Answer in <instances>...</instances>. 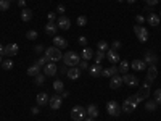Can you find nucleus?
<instances>
[{
  "label": "nucleus",
  "mask_w": 161,
  "mask_h": 121,
  "mask_svg": "<svg viewBox=\"0 0 161 121\" xmlns=\"http://www.w3.org/2000/svg\"><path fill=\"white\" fill-rule=\"evenodd\" d=\"M137 105H139V100H137V97L134 95V97L126 98L124 103H123V106H121V110H123L124 113H132V111H135Z\"/></svg>",
  "instance_id": "f257e3e1"
},
{
  "label": "nucleus",
  "mask_w": 161,
  "mask_h": 121,
  "mask_svg": "<svg viewBox=\"0 0 161 121\" xmlns=\"http://www.w3.org/2000/svg\"><path fill=\"white\" fill-rule=\"evenodd\" d=\"M71 118H73V121H84L87 118V110L81 105H76L71 110Z\"/></svg>",
  "instance_id": "f03ea898"
},
{
  "label": "nucleus",
  "mask_w": 161,
  "mask_h": 121,
  "mask_svg": "<svg viewBox=\"0 0 161 121\" xmlns=\"http://www.w3.org/2000/svg\"><path fill=\"white\" fill-rule=\"evenodd\" d=\"M63 60H65V65H68V66L73 68V66H76V65L81 61V56L76 53V52H71V50H69V52H66L65 55H63Z\"/></svg>",
  "instance_id": "7ed1b4c3"
},
{
  "label": "nucleus",
  "mask_w": 161,
  "mask_h": 121,
  "mask_svg": "<svg viewBox=\"0 0 161 121\" xmlns=\"http://www.w3.org/2000/svg\"><path fill=\"white\" fill-rule=\"evenodd\" d=\"M45 56H47V58L48 60H50V61H58V60H61L63 58V53H61V50H60V48H57V47H50V48H45Z\"/></svg>",
  "instance_id": "20e7f679"
},
{
  "label": "nucleus",
  "mask_w": 161,
  "mask_h": 121,
  "mask_svg": "<svg viewBox=\"0 0 161 121\" xmlns=\"http://www.w3.org/2000/svg\"><path fill=\"white\" fill-rule=\"evenodd\" d=\"M107 111H108V115H111V116H119L123 110H121V106H119V103H118V102L110 100L107 103Z\"/></svg>",
  "instance_id": "39448f33"
},
{
  "label": "nucleus",
  "mask_w": 161,
  "mask_h": 121,
  "mask_svg": "<svg viewBox=\"0 0 161 121\" xmlns=\"http://www.w3.org/2000/svg\"><path fill=\"white\" fill-rule=\"evenodd\" d=\"M134 32L137 34V39L140 42H147V40H148V31H147L142 24L134 26Z\"/></svg>",
  "instance_id": "423d86ee"
},
{
  "label": "nucleus",
  "mask_w": 161,
  "mask_h": 121,
  "mask_svg": "<svg viewBox=\"0 0 161 121\" xmlns=\"http://www.w3.org/2000/svg\"><path fill=\"white\" fill-rule=\"evenodd\" d=\"M148 95H150V86H148V84H143V87H142V89L135 94V97H137L139 103L143 102V100H147V98H148Z\"/></svg>",
  "instance_id": "0eeeda50"
},
{
  "label": "nucleus",
  "mask_w": 161,
  "mask_h": 121,
  "mask_svg": "<svg viewBox=\"0 0 161 121\" xmlns=\"http://www.w3.org/2000/svg\"><path fill=\"white\" fill-rule=\"evenodd\" d=\"M61 102H63L61 95H53V97H50V100H48V105H50L52 110H60Z\"/></svg>",
  "instance_id": "6e6552de"
},
{
  "label": "nucleus",
  "mask_w": 161,
  "mask_h": 121,
  "mask_svg": "<svg viewBox=\"0 0 161 121\" xmlns=\"http://www.w3.org/2000/svg\"><path fill=\"white\" fill-rule=\"evenodd\" d=\"M123 82H124V84H127L129 87H135L137 84H139V79H137L135 76H132V74H127V73H126V74H123Z\"/></svg>",
  "instance_id": "1a4fd4ad"
},
{
  "label": "nucleus",
  "mask_w": 161,
  "mask_h": 121,
  "mask_svg": "<svg viewBox=\"0 0 161 121\" xmlns=\"http://www.w3.org/2000/svg\"><path fill=\"white\" fill-rule=\"evenodd\" d=\"M123 86V77L119 76V73H118V74H115V76H111V81H110V87L111 89H119Z\"/></svg>",
  "instance_id": "9d476101"
},
{
  "label": "nucleus",
  "mask_w": 161,
  "mask_h": 121,
  "mask_svg": "<svg viewBox=\"0 0 161 121\" xmlns=\"http://www.w3.org/2000/svg\"><path fill=\"white\" fill-rule=\"evenodd\" d=\"M57 24H58L60 29L68 31L69 27H71V21H69V18H66V16H60V18L57 19Z\"/></svg>",
  "instance_id": "9b49d317"
},
{
  "label": "nucleus",
  "mask_w": 161,
  "mask_h": 121,
  "mask_svg": "<svg viewBox=\"0 0 161 121\" xmlns=\"http://www.w3.org/2000/svg\"><path fill=\"white\" fill-rule=\"evenodd\" d=\"M57 71H58V68H57V65H55V63L52 61V63H47V65L44 66V74L45 76H55L57 74Z\"/></svg>",
  "instance_id": "f8f14e48"
},
{
  "label": "nucleus",
  "mask_w": 161,
  "mask_h": 121,
  "mask_svg": "<svg viewBox=\"0 0 161 121\" xmlns=\"http://www.w3.org/2000/svg\"><path fill=\"white\" fill-rule=\"evenodd\" d=\"M58 29H60V27H58V24L55 23V21H48V23L45 24V32L48 35H57V31Z\"/></svg>",
  "instance_id": "ddd939ff"
},
{
  "label": "nucleus",
  "mask_w": 161,
  "mask_h": 121,
  "mask_svg": "<svg viewBox=\"0 0 161 121\" xmlns=\"http://www.w3.org/2000/svg\"><path fill=\"white\" fill-rule=\"evenodd\" d=\"M53 45L57 48H66L68 47V40L61 35H53Z\"/></svg>",
  "instance_id": "4468645a"
},
{
  "label": "nucleus",
  "mask_w": 161,
  "mask_h": 121,
  "mask_svg": "<svg viewBox=\"0 0 161 121\" xmlns=\"http://www.w3.org/2000/svg\"><path fill=\"white\" fill-rule=\"evenodd\" d=\"M66 76H68V79L76 81V79H78V77L81 76V68H76V66L69 68V69H68V73H66Z\"/></svg>",
  "instance_id": "2eb2a0df"
},
{
  "label": "nucleus",
  "mask_w": 161,
  "mask_h": 121,
  "mask_svg": "<svg viewBox=\"0 0 161 121\" xmlns=\"http://www.w3.org/2000/svg\"><path fill=\"white\" fill-rule=\"evenodd\" d=\"M18 45L16 44H8L5 47V50H3V55H6V56H13V55H16L18 53Z\"/></svg>",
  "instance_id": "dca6fc26"
},
{
  "label": "nucleus",
  "mask_w": 161,
  "mask_h": 121,
  "mask_svg": "<svg viewBox=\"0 0 161 121\" xmlns=\"http://www.w3.org/2000/svg\"><path fill=\"white\" fill-rule=\"evenodd\" d=\"M107 58H108V61H111V63L121 61V60H119V55H118V52L115 50V48H110V50H107Z\"/></svg>",
  "instance_id": "f3484780"
},
{
  "label": "nucleus",
  "mask_w": 161,
  "mask_h": 121,
  "mask_svg": "<svg viewBox=\"0 0 161 121\" xmlns=\"http://www.w3.org/2000/svg\"><path fill=\"white\" fill-rule=\"evenodd\" d=\"M156 74H158L156 66H155V65H150L148 71H147V81H148V82H153V81H155V77H156Z\"/></svg>",
  "instance_id": "a211bd4d"
},
{
  "label": "nucleus",
  "mask_w": 161,
  "mask_h": 121,
  "mask_svg": "<svg viewBox=\"0 0 161 121\" xmlns=\"http://www.w3.org/2000/svg\"><path fill=\"white\" fill-rule=\"evenodd\" d=\"M89 71H90V74H92L94 77H99V76H102V71H103V68L99 65V63H95V65L89 66Z\"/></svg>",
  "instance_id": "6ab92c4d"
},
{
  "label": "nucleus",
  "mask_w": 161,
  "mask_h": 121,
  "mask_svg": "<svg viewBox=\"0 0 161 121\" xmlns=\"http://www.w3.org/2000/svg\"><path fill=\"white\" fill-rule=\"evenodd\" d=\"M48 100H50V97H48L45 92H40V94L37 95V106H44V105H47Z\"/></svg>",
  "instance_id": "aec40b11"
},
{
  "label": "nucleus",
  "mask_w": 161,
  "mask_h": 121,
  "mask_svg": "<svg viewBox=\"0 0 161 121\" xmlns=\"http://www.w3.org/2000/svg\"><path fill=\"white\" fill-rule=\"evenodd\" d=\"M118 73H119V71H118V66H110V68H107V69L102 71V76L111 77V76H115V74H118Z\"/></svg>",
  "instance_id": "412c9836"
},
{
  "label": "nucleus",
  "mask_w": 161,
  "mask_h": 121,
  "mask_svg": "<svg viewBox=\"0 0 161 121\" xmlns=\"http://www.w3.org/2000/svg\"><path fill=\"white\" fill-rule=\"evenodd\" d=\"M147 23L150 26H158L159 24V16L155 13H148V18H147Z\"/></svg>",
  "instance_id": "4be33fe9"
},
{
  "label": "nucleus",
  "mask_w": 161,
  "mask_h": 121,
  "mask_svg": "<svg viewBox=\"0 0 161 121\" xmlns=\"http://www.w3.org/2000/svg\"><path fill=\"white\" fill-rule=\"evenodd\" d=\"M31 18H32V11L29 8H23V10H21V19H23L24 23H29Z\"/></svg>",
  "instance_id": "5701e85b"
},
{
  "label": "nucleus",
  "mask_w": 161,
  "mask_h": 121,
  "mask_svg": "<svg viewBox=\"0 0 161 121\" xmlns=\"http://www.w3.org/2000/svg\"><path fill=\"white\" fill-rule=\"evenodd\" d=\"M147 65H155V63L158 61V56L156 55H153V53H150V52H147L145 53V60H143Z\"/></svg>",
  "instance_id": "b1692460"
},
{
  "label": "nucleus",
  "mask_w": 161,
  "mask_h": 121,
  "mask_svg": "<svg viewBox=\"0 0 161 121\" xmlns=\"http://www.w3.org/2000/svg\"><path fill=\"white\" fill-rule=\"evenodd\" d=\"M86 110H87V115H89V116H92V118H97V116H99V108H97V105L90 103Z\"/></svg>",
  "instance_id": "393cba45"
},
{
  "label": "nucleus",
  "mask_w": 161,
  "mask_h": 121,
  "mask_svg": "<svg viewBox=\"0 0 161 121\" xmlns=\"http://www.w3.org/2000/svg\"><path fill=\"white\" fill-rule=\"evenodd\" d=\"M145 65L147 63L143 60H134L132 61V69H135V71H143L145 69Z\"/></svg>",
  "instance_id": "a878e982"
},
{
  "label": "nucleus",
  "mask_w": 161,
  "mask_h": 121,
  "mask_svg": "<svg viewBox=\"0 0 161 121\" xmlns=\"http://www.w3.org/2000/svg\"><path fill=\"white\" fill-rule=\"evenodd\" d=\"M81 56H82V58L84 60H86V61H89V60H92L94 58V52H92V48H84V50L81 52Z\"/></svg>",
  "instance_id": "bb28decb"
},
{
  "label": "nucleus",
  "mask_w": 161,
  "mask_h": 121,
  "mask_svg": "<svg viewBox=\"0 0 161 121\" xmlns=\"http://www.w3.org/2000/svg\"><path fill=\"white\" fill-rule=\"evenodd\" d=\"M39 73H40V68L36 65V63H34V65H31L29 68H27V74H29V76H34V77H36Z\"/></svg>",
  "instance_id": "cd10ccee"
},
{
  "label": "nucleus",
  "mask_w": 161,
  "mask_h": 121,
  "mask_svg": "<svg viewBox=\"0 0 161 121\" xmlns=\"http://www.w3.org/2000/svg\"><path fill=\"white\" fill-rule=\"evenodd\" d=\"M118 71H119L121 74H126L129 71V61H126V60H123V61H119V68H118Z\"/></svg>",
  "instance_id": "c85d7f7f"
},
{
  "label": "nucleus",
  "mask_w": 161,
  "mask_h": 121,
  "mask_svg": "<svg viewBox=\"0 0 161 121\" xmlns=\"http://www.w3.org/2000/svg\"><path fill=\"white\" fill-rule=\"evenodd\" d=\"M53 90H55V92H63V90H65V86H63V81H60V79H55V82H53Z\"/></svg>",
  "instance_id": "c756f323"
},
{
  "label": "nucleus",
  "mask_w": 161,
  "mask_h": 121,
  "mask_svg": "<svg viewBox=\"0 0 161 121\" xmlns=\"http://www.w3.org/2000/svg\"><path fill=\"white\" fill-rule=\"evenodd\" d=\"M105 58H107V53L105 52H102V50H97V53H95V61L100 65V61H103Z\"/></svg>",
  "instance_id": "7c9ffc66"
},
{
  "label": "nucleus",
  "mask_w": 161,
  "mask_h": 121,
  "mask_svg": "<svg viewBox=\"0 0 161 121\" xmlns=\"http://www.w3.org/2000/svg\"><path fill=\"white\" fill-rule=\"evenodd\" d=\"M156 102L155 100H148V102H145V108L148 110V111H155L156 110Z\"/></svg>",
  "instance_id": "2f4dec72"
},
{
  "label": "nucleus",
  "mask_w": 161,
  "mask_h": 121,
  "mask_svg": "<svg viewBox=\"0 0 161 121\" xmlns=\"http://www.w3.org/2000/svg\"><path fill=\"white\" fill-rule=\"evenodd\" d=\"M108 42L107 40H100L99 44H97V50H102V52H107V48H108Z\"/></svg>",
  "instance_id": "473e14b6"
},
{
  "label": "nucleus",
  "mask_w": 161,
  "mask_h": 121,
  "mask_svg": "<svg viewBox=\"0 0 161 121\" xmlns=\"http://www.w3.org/2000/svg\"><path fill=\"white\" fill-rule=\"evenodd\" d=\"M2 66H3V69L10 71V69L13 68V61H11L10 58H6V60H3V61H2Z\"/></svg>",
  "instance_id": "72a5a7b5"
},
{
  "label": "nucleus",
  "mask_w": 161,
  "mask_h": 121,
  "mask_svg": "<svg viewBox=\"0 0 161 121\" xmlns=\"http://www.w3.org/2000/svg\"><path fill=\"white\" fill-rule=\"evenodd\" d=\"M10 10V2L8 0H0V11H6Z\"/></svg>",
  "instance_id": "f704fd0d"
},
{
  "label": "nucleus",
  "mask_w": 161,
  "mask_h": 121,
  "mask_svg": "<svg viewBox=\"0 0 161 121\" xmlns=\"http://www.w3.org/2000/svg\"><path fill=\"white\" fill-rule=\"evenodd\" d=\"M44 82H45V74L39 73V74L36 76V84H37V86H40V84H44Z\"/></svg>",
  "instance_id": "c9c22d12"
},
{
  "label": "nucleus",
  "mask_w": 161,
  "mask_h": 121,
  "mask_svg": "<svg viewBox=\"0 0 161 121\" xmlns=\"http://www.w3.org/2000/svg\"><path fill=\"white\" fill-rule=\"evenodd\" d=\"M47 61H50V60H48L47 56H42V58H39V60L36 61V65L40 68V66H45V65H47Z\"/></svg>",
  "instance_id": "e433bc0d"
},
{
  "label": "nucleus",
  "mask_w": 161,
  "mask_h": 121,
  "mask_svg": "<svg viewBox=\"0 0 161 121\" xmlns=\"http://www.w3.org/2000/svg\"><path fill=\"white\" fill-rule=\"evenodd\" d=\"M26 37L29 39V40H34V39H37V31H27V34H26Z\"/></svg>",
  "instance_id": "4c0bfd02"
},
{
  "label": "nucleus",
  "mask_w": 161,
  "mask_h": 121,
  "mask_svg": "<svg viewBox=\"0 0 161 121\" xmlns=\"http://www.w3.org/2000/svg\"><path fill=\"white\" fill-rule=\"evenodd\" d=\"M87 24V18L86 16H79L78 18V26H86Z\"/></svg>",
  "instance_id": "58836bf2"
},
{
  "label": "nucleus",
  "mask_w": 161,
  "mask_h": 121,
  "mask_svg": "<svg viewBox=\"0 0 161 121\" xmlns=\"http://www.w3.org/2000/svg\"><path fill=\"white\" fill-rule=\"evenodd\" d=\"M44 50H45L44 45H36V47H34V52H36V53H42Z\"/></svg>",
  "instance_id": "ea45409f"
},
{
  "label": "nucleus",
  "mask_w": 161,
  "mask_h": 121,
  "mask_svg": "<svg viewBox=\"0 0 161 121\" xmlns=\"http://www.w3.org/2000/svg\"><path fill=\"white\" fill-rule=\"evenodd\" d=\"M79 44L86 47V45H87V37H84V35H81V37H79Z\"/></svg>",
  "instance_id": "a19ab883"
},
{
  "label": "nucleus",
  "mask_w": 161,
  "mask_h": 121,
  "mask_svg": "<svg viewBox=\"0 0 161 121\" xmlns=\"http://www.w3.org/2000/svg\"><path fill=\"white\" fill-rule=\"evenodd\" d=\"M57 11L60 13V15H63V13H65V11H66V8H65V5H58V6H57Z\"/></svg>",
  "instance_id": "79ce46f5"
},
{
  "label": "nucleus",
  "mask_w": 161,
  "mask_h": 121,
  "mask_svg": "<svg viewBox=\"0 0 161 121\" xmlns=\"http://www.w3.org/2000/svg\"><path fill=\"white\" fill-rule=\"evenodd\" d=\"M145 3L148 5V6H153V5L158 3V0H145Z\"/></svg>",
  "instance_id": "37998d69"
},
{
  "label": "nucleus",
  "mask_w": 161,
  "mask_h": 121,
  "mask_svg": "<svg viewBox=\"0 0 161 121\" xmlns=\"http://www.w3.org/2000/svg\"><path fill=\"white\" fill-rule=\"evenodd\" d=\"M81 63V69H87L89 68V63L86 61V60H84V61H79Z\"/></svg>",
  "instance_id": "c03bdc74"
},
{
  "label": "nucleus",
  "mask_w": 161,
  "mask_h": 121,
  "mask_svg": "<svg viewBox=\"0 0 161 121\" xmlns=\"http://www.w3.org/2000/svg\"><path fill=\"white\" fill-rule=\"evenodd\" d=\"M158 98H161V87L155 90V100H158Z\"/></svg>",
  "instance_id": "a18cd8bd"
},
{
  "label": "nucleus",
  "mask_w": 161,
  "mask_h": 121,
  "mask_svg": "<svg viewBox=\"0 0 161 121\" xmlns=\"http://www.w3.org/2000/svg\"><path fill=\"white\" fill-rule=\"evenodd\" d=\"M113 48H115V50H116V48H121V42L119 40H115L113 42Z\"/></svg>",
  "instance_id": "49530a36"
},
{
  "label": "nucleus",
  "mask_w": 161,
  "mask_h": 121,
  "mask_svg": "<svg viewBox=\"0 0 161 121\" xmlns=\"http://www.w3.org/2000/svg\"><path fill=\"white\" fill-rule=\"evenodd\" d=\"M31 113H32V115H39V106H32Z\"/></svg>",
  "instance_id": "de8ad7c7"
},
{
  "label": "nucleus",
  "mask_w": 161,
  "mask_h": 121,
  "mask_svg": "<svg viewBox=\"0 0 161 121\" xmlns=\"http://www.w3.org/2000/svg\"><path fill=\"white\" fill-rule=\"evenodd\" d=\"M135 21H137V23H143V21H145V18L139 15V16H135Z\"/></svg>",
  "instance_id": "09e8293b"
},
{
  "label": "nucleus",
  "mask_w": 161,
  "mask_h": 121,
  "mask_svg": "<svg viewBox=\"0 0 161 121\" xmlns=\"http://www.w3.org/2000/svg\"><path fill=\"white\" fill-rule=\"evenodd\" d=\"M48 21H55V13H48Z\"/></svg>",
  "instance_id": "8fccbe9b"
},
{
  "label": "nucleus",
  "mask_w": 161,
  "mask_h": 121,
  "mask_svg": "<svg viewBox=\"0 0 161 121\" xmlns=\"http://www.w3.org/2000/svg\"><path fill=\"white\" fill-rule=\"evenodd\" d=\"M18 5L21 6V8H24V5H26V2H24V0H18Z\"/></svg>",
  "instance_id": "3c124183"
},
{
  "label": "nucleus",
  "mask_w": 161,
  "mask_h": 121,
  "mask_svg": "<svg viewBox=\"0 0 161 121\" xmlns=\"http://www.w3.org/2000/svg\"><path fill=\"white\" fill-rule=\"evenodd\" d=\"M68 95H69V92H68V90H63V92H61V97H63V98L68 97Z\"/></svg>",
  "instance_id": "603ef678"
},
{
  "label": "nucleus",
  "mask_w": 161,
  "mask_h": 121,
  "mask_svg": "<svg viewBox=\"0 0 161 121\" xmlns=\"http://www.w3.org/2000/svg\"><path fill=\"white\" fill-rule=\"evenodd\" d=\"M3 50H5V47H3L2 44H0V55H3Z\"/></svg>",
  "instance_id": "864d4df0"
},
{
  "label": "nucleus",
  "mask_w": 161,
  "mask_h": 121,
  "mask_svg": "<svg viewBox=\"0 0 161 121\" xmlns=\"http://www.w3.org/2000/svg\"><path fill=\"white\" fill-rule=\"evenodd\" d=\"M95 118H92V116H89V118H86V119H84V121H94Z\"/></svg>",
  "instance_id": "5fc2aeb1"
},
{
  "label": "nucleus",
  "mask_w": 161,
  "mask_h": 121,
  "mask_svg": "<svg viewBox=\"0 0 161 121\" xmlns=\"http://www.w3.org/2000/svg\"><path fill=\"white\" fill-rule=\"evenodd\" d=\"M155 102H156L158 105H161V98H158V100H155Z\"/></svg>",
  "instance_id": "6e6d98bb"
},
{
  "label": "nucleus",
  "mask_w": 161,
  "mask_h": 121,
  "mask_svg": "<svg viewBox=\"0 0 161 121\" xmlns=\"http://www.w3.org/2000/svg\"><path fill=\"white\" fill-rule=\"evenodd\" d=\"M127 2H129V3H134V2H137V0H127Z\"/></svg>",
  "instance_id": "4d7b16f0"
},
{
  "label": "nucleus",
  "mask_w": 161,
  "mask_h": 121,
  "mask_svg": "<svg viewBox=\"0 0 161 121\" xmlns=\"http://www.w3.org/2000/svg\"><path fill=\"white\" fill-rule=\"evenodd\" d=\"M0 65H2V55H0Z\"/></svg>",
  "instance_id": "13d9d810"
},
{
  "label": "nucleus",
  "mask_w": 161,
  "mask_h": 121,
  "mask_svg": "<svg viewBox=\"0 0 161 121\" xmlns=\"http://www.w3.org/2000/svg\"><path fill=\"white\" fill-rule=\"evenodd\" d=\"M159 18H161V11H159Z\"/></svg>",
  "instance_id": "bf43d9fd"
},
{
  "label": "nucleus",
  "mask_w": 161,
  "mask_h": 121,
  "mask_svg": "<svg viewBox=\"0 0 161 121\" xmlns=\"http://www.w3.org/2000/svg\"><path fill=\"white\" fill-rule=\"evenodd\" d=\"M118 2H123V0H118Z\"/></svg>",
  "instance_id": "052dcab7"
},
{
  "label": "nucleus",
  "mask_w": 161,
  "mask_h": 121,
  "mask_svg": "<svg viewBox=\"0 0 161 121\" xmlns=\"http://www.w3.org/2000/svg\"><path fill=\"white\" fill-rule=\"evenodd\" d=\"M8 2H13V0H8Z\"/></svg>",
  "instance_id": "680f3d73"
}]
</instances>
